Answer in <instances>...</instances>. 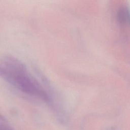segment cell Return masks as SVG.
<instances>
[{"label": "cell", "instance_id": "6da1fadb", "mask_svg": "<svg viewBox=\"0 0 130 130\" xmlns=\"http://www.w3.org/2000/svg\"><path fill=\"white\" fill-rule=\"evenodd\" d=\"M0 77L24 94L50 102L49 94L25 66L12 56L0 58Z\"/></svg>", "mask_w": 130, "mask_h": 130}, {"label": "cell", "instance_id": "3957f363", "mask_svg": "<svg viewBox=\"0 0 130 130\" xmlns=\"http://www.w3.org/2000/svg\"><path fill=\"white\" fill-rule=\"evenodd\" d=\"M0 130H14L10 125L8 124V122H4L0 120Z\"/></svg>", "mask_w": 130, "mask_h": 130}, {"label": "cell", "instance_id": "7a4b0ae2", "mask_svg": "<svg viewBox=\"0 0 130 130\" xmlns=\"http://www.w3.org/2000/svg\"><path fill=\"white\" fill-rule=\"evenodd\" d=\"M116 17L120 24L130 27V11L127 6H120L118 9Z\"/></svg>", "mask_w": 130, "mask_h": 130}]
</instances>
